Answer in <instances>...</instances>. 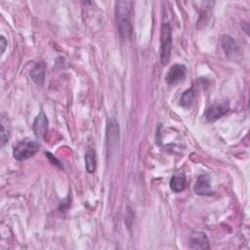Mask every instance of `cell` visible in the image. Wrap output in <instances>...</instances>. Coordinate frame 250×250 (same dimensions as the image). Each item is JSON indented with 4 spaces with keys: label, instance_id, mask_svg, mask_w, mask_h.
Wrapping results in <instances>:
<instances>
[{
    "label": "cell",
    "instance_id": "cell-1",
    "mask_svg": "<svg viewBox=\"0 0 250 250\" xmlns=\"http://www.w3.org/2000/svg\"><path fill=\"white\" fill-rule=\"evenodd\" d=\"M132 2L118 1L115 4V19L119 36L122 40H128L132 35V25L130 20V11Z\"/></svg>",
    "mask_w": 250,
    "mask_h": 250
},
{
    "label": "cell",
    "instance_id": "cell-2",
    "mask_svg": "<svg viewBox=\"0 0 250 250\" xmlns=\"http://www.w3.org/2000/svg\"><path fill=\"white\" fill-rule=\"evenodd\" d=\"M39 150V145L35 141L30 139H24L20 141L13 149V156L16 160L22 161L29 157H32Z\"/></svg>",
    "mask_w": 250,
    "mask_h": 250
},
{
    "label": "cell",
    "instance_id": "cell-3",
    "mask_svg": "<svg viewBox=\"0 0 250 250\" xmlns=\"http://www.w3.org/2000/svg\"><path fill=\"white\" fill-rule=\"evenodd\" d=\"M172 50V29L169 23H163L160 34V60L163 64L170 61Z\"/></svg>",
    "mask_w": 250,
    "mask_h": 250
},
{
    "label": "cell",
    "instance_id": "cell-4",
    "mask_svg": "<svg viewBox=\"0 0 250 250\" xmlns=\"http://www.w3.org/2000/svg\"><path fill=\"white\" fill-rule=\"evenodd\" d=\"M119 139H120V133H119L118 122L114 117H111L107 121L106 134H105L106 149H107L108 156L112 154L113 150H115L116 147L118 146Z\"/></svg>",
    "mask_w": 250,
    "mask_h": 250
},
{
    "label": "cell",
    "instance_id": "cell-5",
    "mask_svg": "<svg viewBox=\"0 0 250 250\" xmlns=\"http://www.w3.org/2000/svg\"><path fill=\"white\" fill-rule=\"evenodd\" d=\"M222 48L226 56L229 60H236L240 55V46L239 44L229 35H224L221 39Z\"/></svg>",
    "mask_w": 250,
    "mask_h": 250
},
{
    "label": "cell",
    "instance_id": "cell-6",
    "mask_svg": "<svg viewBox=\"0 0 250 250\" xmlns=\"http://www.w3.org/2000/svg\"><path fill=\"white\" fill-rule=\"evenodd\" d=\"M229 110V104L228 102H218L213 104L205 113V117L208 121H215L225 114H227Z\"/></svg>",
    "mask_w": 250,
    "mask_h": 250
},
{
    "label": "cell",
    "instance_id": "cell-7",
    "mask_svg": "<svg viewBox=\"0 0 250 250\" xmlns=\"http://www.w3.org/2000/svg\"><path fill=\"white\" fill-rule=\"evenodd\" d=\"M187 68L184 64L176 63L172 65L166 75V82L170 85H174L180 81H182L186 76Z\"/></svg>",
    "mask_w": 250,
    "mask_h": 250
},
{
    "label": "cell",
    "instance_id": "cell-8",
    "mask_svg": "<svg viewBox=\"0 0 250 250\" xmlns=\"http://www.w3.org/2000/svg\"><path fill=\"white\" fill-rule=\"evenodd\" d=\"M190 249H209V240L207 235L201 231H193L189 236Z\"/></svg>",
    "mask_w": 250,
    "mask_h": 250
},
{
    "label": "cell",
    "instance_id": "cell-9",
    "mask_svg": "<svg viewBox=\"0 0 250 250\" xmlns=\"http://www.w3.org/2000/svg\"><path fill=\"white\" fill-rule=\"evenodd\" d=\"M35 136L39 139H43L48 131V118L46 114L41 111L35 118L32 126Z\"/></svg>",
    "mask_w": 250,
    "mask_h": 250
},
{
    "label": "cell",
    "instance_id": "cell-10",
    "mask_svg": "<svg viewBox=\"0 0 250 250\" xmlns=\"http://www.w3.org/2000/svg\"><path fill=\"white\" fill-rule=\"evenodd\" d=\"M193 189L195 193H197L198 195H205V196L211 195L213 191H212L209 177L207 175H200L194 184Z\"/></svg>",
    "mask_w": 250,
    "mask_h": 250
},
{
    "label": "cell",
    "instance_id": "cell-11",
    "mask_svg": "<svg viewBox=\"0 0 250 250\" xmlns=\"http://www.w3.org/2000/svg\"><path fill=\"white\" fill-rule=\"evenodd\" d=\"M31 79L38 86L43 85L45 79V63L43 62H38L32 67L29 73Z\"/></svg>",
    "mask_w": 250,
    "mask_h": 250
},
{
    "label": "cell",
    "instance_id": "cell-12",
    "mask_svg": "<svg viewBox=\"0 0 250 250\" xmlns=\"http://www.w3.org/2000/svg\"><path fill=\"white\" fill-rule=\"evenodd\" d=\"M0 124H1V131H0V146H3L9 140L10 138V132H11V127H10V121L8 119V115L4 112L1 113L0 117Z\"/></svg>",
    "mask_w": 250,
    "mask_h": 250
},
{
    "label": "cell",
    "instance_id": "cell-13",
    "mask_svg": "<svg viewBox=\"0 0 250 250\" xmlns=\"http://www.w3.org/2000/svg\"><path fill=\"white\" fill-rule=\"evenodd\" d=\"M186 187V175L184 172L179 171L173 175L170 181V188L174 192H181Z\"/></svg>",
    "mask_w": 250,
    "mask_h": 250
},
{
    "label": "cell",
    "instance_id": "cell-14",
    "mask_svg": "<svg viewBox=\"0 0 250 250\" xmlns=\"http://www.w3.org/2000/svg\"><path fill=\"white\" fill-rule=\"evenodd\" d=\"M85 167L87 172L90 174L96 171L97 160L95 156V151L92 148H89L85 154Z\"/></svg>",
    "mask_w": 250,
    "mask_h": 250
},
{
    "label": "cell",
    "instance_id": "cell-15",
    "mask_svg": "<svg viewBox=\"0 0 250 250\" xmlns=\"http://www.w3.org/2000/svg\"><path fill=\"white\" fill-rule=\"evenodd\" d=\"M195 98V92L193 88H189L188 90L185 91L180 99V104L183 107H189L192 105Z\"/></svg>",
    "mask_w": 250,
    "mask_h": 250
},
{
    "label": "cell",
    "instance_id": "cell-16",
    "mask_svg": "<svg viewBox=\"0 0 250 250\" xmlns=\"http://www.w3.org/2000/svg\"><path fill=\"white\" fill-rule=\"evenodd\" d=\"M0 47H1V55L4 53V51H5V49H6V47H7V41H6V39H5V37L4 36H1L0 37Z\"/></svg>",
    "mask_w": 250,
    "mask_h": 250
}]
</instances>
